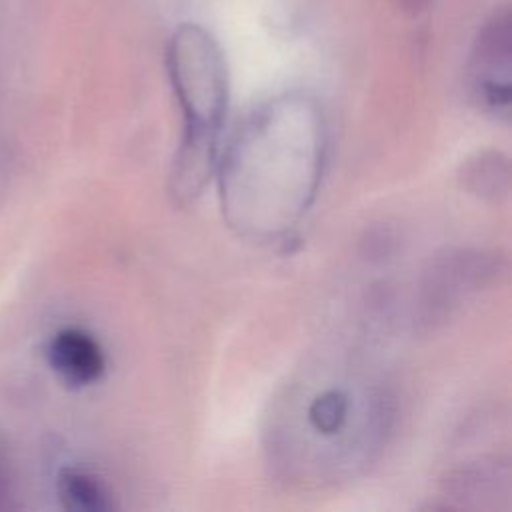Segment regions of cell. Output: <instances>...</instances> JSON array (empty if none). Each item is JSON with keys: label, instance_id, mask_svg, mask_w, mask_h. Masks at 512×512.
Segmentation results:
<instances>
[{"label": "cell", "instance_id": "7", "mask_svg": "<svg viewBox=\"0 0 512 512\" xmlns=\"http://www.w3.org/2000/svg\"><path fill=\"white\" fill-rule=\"evenodd\" d=\"M508 160L500 152H480L462 164V186L480 198L498 202L508 194Z\"/></svg>", "mask_w": 512, "mask_h": 512}, {"label": "cell", "instance_id": "9", "mask_svg": "<svg viewBox=\"0 0 512 512\" xmlns=\"http://www.w3.org/2000/svg\"><path fill=\"white\" fill-rule=\"evenodd\" d=\"M396 6L408 14H420L428 8L430 0H394Z\"/></svg>", "mask_w": 512, "mask_h": 512}, {"label": "cell", "instance_id": "2", "mask_svg": "<svg viewBox=\"0 0 512 512\" xmlns=\"http://www.w3.org/2000/svg\"><path fill=\"white\" fill-rule=\"evenodd\" d=\"M300 398L294 390L288 412L302 418V428H284L288 436L302 434L304 440L288 450V464L304 452L296 462V470L312 472V478L334 480L352 468L366 464L382 444L390 424V398L382 386L368 382L362 374L336 372L322 376V382L306 384ZM286 464V466H288Z\"/></svg>", "mask_w": 512, "mask_h": 512}, {"label": "cell", "instance_id": "5", "mask_svg": "<svg viewBox=\"0 0 512 512\" xmlns=\"http://www.w3.org/2000/svg\"><path fill=\"white\" fill-rule=\"evenodd\" d=\"M46 360L54 374L72 388L96 384L106 370L100 342L84 328L68 326L54 332L46 344Z\"/></svg>", "mask_w": 512, "mask_h": 512}, {"label": "cell", "instance_id": "6", "mask_svg": "<svg viewBox=\"0 0 512 512\" xmlns=\"http://www.w3.org/2000/svg\"><path fill=\"white\" fill-rule=\"evenodd\" d=\"M56 494L70 512H108L116 506L108 486L94 472L78 466H66L58 472Z\"/></svg>", "mask_w": 512, "mask_h": 512}, {"label": "cell", "instance_id": "8", "mask_svg": "<svg viewBox=\"0 0 512 512\" xmlns=\"http://www.w3.org/2000/svg\"><path fill=\"white\" fill-rule=\"evenodd\" d=\"M12 490H14V482H12L10 466H8L6 458L0 454V510L10 506Z\"/></svg>", "mask_w": 512, "mask_h": 512}, {"label": "cell", "instance_id": "1", "mask_svg": "<svg viewBox=\"0 0 512 512\" xmlns=\"http://www.w3.org/2000/svg\"><path fill=\"white\" fill-rule=\"evenodd\" d=\"M324 158L326 124L314 98L290 92L256 108L216 166L228 226L254 242L290 236L316 198Z\"/></svg>", "mask_w": 512, "mask_h": 512}, {"label": "cell", "instance_id": "4", "mask_svg": "<svg viewBox=\"0 0 512 512\" xmlns=\"http://www.w3.org/2000/svg\"><path fill=\"white\" fill-rule=\"evenodd\" d=\"M512 22L508 8L494 12L478 30L470 60L468 86L476 104L496 120L510 118L512 104Z\"/></svg>", "mask_w": 512, "mask_h": 512}, {"label": "cell", "instance_id": "3", "mask_svg": "<svg viewBox=\"0 0 512 512\" xmlns=\"http://www.w3.org/2000/svg\"><path fill=\"white\" fill-rule=\"evenodd\" d=\"M166 70L182 110V138L172 160L170 194L194 204L218 166L228 110V68L218 40L200 24L178 26L166 46Z\"/></svg>", "mask_w": 512, "mask_h": 512}]
</instances>
